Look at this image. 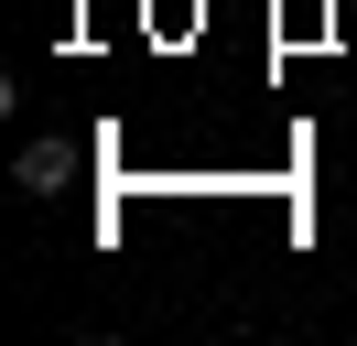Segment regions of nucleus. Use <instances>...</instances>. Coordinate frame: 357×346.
Returning <instances> with one entry per match:
<instances>
[{
  "mask_svg": "<svg viewBox=\"0 0 357 346\" xmlns=\"http://www.w3.org/2000/svg\"><path fill=\"white\" fill-rule=\"evenodd\" d=\"M11 173H22V195H66V173H76V163H66V141H33Z\"/></svg>",
  "mask_w": 357,
  "mask_h": 346,
  "instance_id": "1",
  "label": "nucleus"
}]
</instances>
